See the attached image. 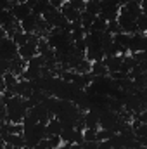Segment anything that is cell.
Listing matches in <instances>:
<instances>
[{
    "instance_id": "obj_4",
    "label": "cell",
    "mask_w": 147,
    "mask_h": 149,
    "mask_svg": "<svg viewBox=\"0 0 147 149\" xmlns=\"http://www.w3.org/2000/svg\"><path fill=\"white\" fill-rule=\"evenodd\" d=\"M59 12H61V14H62V16H64V17H66L69 23L80 21V14H81L80 10H76V9H74V7L71 5V3H69V2H64V3L61 5Z\"/></svg>"
},
{
    "instance_id": "obj_2",
    "label": "cell",
    "mask_w": 147,
    "mask_h": 149,
    "mask_svg": "<svg viewBox=\"0 0 147 149\" xmlns=\"http://www.w3.org/2000/svg\"><path fill=\"white\" fill-rule=\"evenodd\" d=\"M9 10H10L12 17H14L17 23H21L23 19H26V17L31 14V7H30L26 2H17V3H16V5H12Z\"/></svg>"
},
{
    "instance_id": "obj_1",
    "label": "cell",
    "mask_w": 147,
    "mask_h": 149,
    "mask_svg": "<svg viewBox=\"0 0 147 149\" xmlns=\"http://www.w3.org/2000/svg\"><path fill=\"white\" fill-rule=\"evenodd\" d=\"M0 57L5 61H12L14 57H17V45L10 37L0 38Z\"/></svg>"
},
{
    "instance_id": "obj_3",
    "label": "cell",
    "mask_w": 147,
    "mask_h": 149,
    "mask_svg": "<svg viewBox=\"0 0 147 149\" xmlns=\"http://www.w3.org/2000/svg\"><path fill=\"white\" fill-rule=\"evenodd\" d=\"M40 19H42V16H37V14H33V12H31L26 19H23V21L19 23V28H21L24 33H35Z\"/></svg>"
},
{
    "instance_id": "obj_5",
    "label": "cell",
    "mask_w": 147,
    "mask_h": 149,
    "mask_svg": "<svg viewBox=\"0 0 147 149\" xmlns=\"http://www.w3.org/2000/svg\"><path fill=\"white\" fill-rule=\"evenodd\" d=\"M85 12L92 14V16H99V10H101V0H85V7H83Z\"/></svg>"
},
{
    "instance_id": "obj_6",
    "label": "cell",
    "mask_w": 147,
    "mask_h": 149,
    "mask_svg": "<svg viewBox=\"0 0 147 149\" xmlns=\"http://www.w3.org/2000/svg\"><path fill=\"white\" fill-rule=\"evenodd\" d=\"M0 149H5V144H3V141H0Z\"/></svg>"
}]
</instances>
